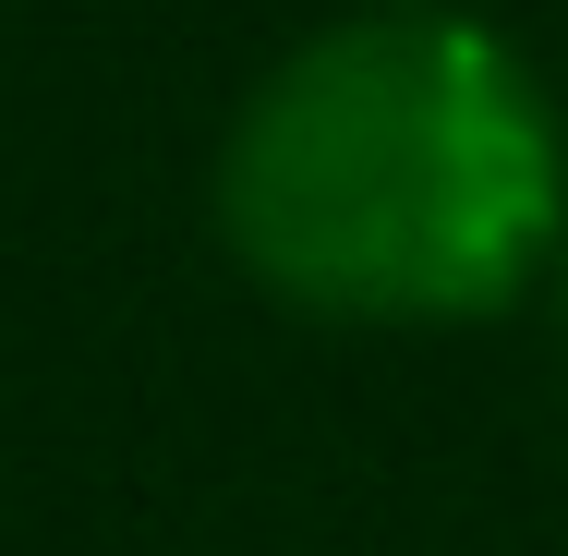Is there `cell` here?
<instances>
[{
    "label": "cell",
    "instance_id": "6da1fadb",
    "mask_svg": "<svg viewBox=\"0 0 568 556\" xmlns=\"http://www.w3.org/2000/svg\"><path fill=\"white\" fill-rule=\"evenodd\" d=\"M568 230L545 73L436 0L303 37L219 145V242L339 327H459L532 291Z\"/></svg>",
    "mask_w": 568,
    "mask_h": 556
},
{
    "label": "cell",
    "instance_id": "7a4b0ae2",
    "mask_svg": "<svg viewBox=\"0 0 568 556\" xmlns=\"http://www.w3.org/2000/svg\"><path fill=\"white\" fill-rule=\"evenodd\" d=\"M557 315H568V279H557Z\"/></svg>",
    "mask_w": 568,
    "mask_h": 556
}]
</instances>
